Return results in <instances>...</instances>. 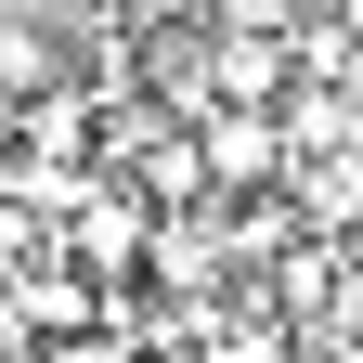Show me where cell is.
<instances>
[{
    "mask_svg": "<svg viewBox=\"0 0 363 363\" xmlns=\"http://www.w3.org/2000/svg\"><path fill=\"white\" fill-rule=\"evenodd\" d=\"M26 117H39V104H13V91H0V156H13V143H26Z\"/></svg>",
    "mask_w": 363,
    "mask_h": 363,
    "instance_id": "3",
    "label": "cell"
},
{
    "mask_svg": "<svg viewBox=\"0 0 363 363\" xmlns=\"http://www.w3.org/2000/svg\"><path fill=\"white\" fill-rule=\"evenodd\" d=\"M325 13H337V26H350V39H363V0H325Z\"/></svg>",
    "mask_w": 363,
    "mask_h": 363,
    "instance_id": "4",
    "label": "cell"
},
{
    "mask_svg": "<svg viewBox=\"0 0 363 363\" xmlns=\"http://www.w3.org/2000/svg\"><path fill=\"white\" fill-rule=\"evenodd\" d=\"M195 143H208V182H220V208H234V195H272V182H286L298 130L272 117V104H208V117H195Z\"/></svg>",
    "mask_w": 363,
    "mask_h": 363,
    "instance_id": "1",
    "label": "cell"
},
{
    "mask_svg": "<svg viewBox=\"0 0 363 363\" xmlns=\"http://www.w3.org/2000/svg\"><path fill=\"white\" fill-rule=\"evenodd\" d=\"M0 91H13V104H65L78 91V39L39 26V13H0Z\"/></svg>",
    "mask_w": 363,
    "mask_h": 363,
    "instance_id": "2",
    "label": "cell"
}]
</instances>
